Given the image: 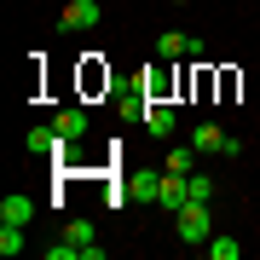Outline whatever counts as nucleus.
Listing matches in <instances>:
<instances>
[{
  "label": "nucleus",
  "mask_w": 260,
  "mask_h": 260,
  "mask_svg": "<svg viewBox=\"0 0 260 260\" xmlns=\"http://www.w3.org/2000/svg\"><path fill=\"white\" fill-rule=\"evenodd\" d=\"M139 87H145V99L156 104V99L168 93V70H145V75H139Z\"/></svg>",
  "instance_id": "ddd939ff"
},
{
  "label": "nucleus",
  "mask_w": 260,
  "mask_h": 260,
  "mask_svg": "<svg viewBox=\"0 0 260 260\" xmlns=\"http://www.w3.org/2000/svg\"><path fill=\"white\" fill-rule=\"evenodd\" d=\"M52 127L75 145V139H87V127H93V121H87V110H81V104H70V110H58V116H52Z\"/></svg>",
  "instance_id": "7ed1b4c3"
},
{
  "label": "nucleus",
  "mask_w": 260,
  "mask_h": 260,
  "mask_svg": "<svg viewBox=\"0 0 260 260\" xmlns=\"http://www.w3.org/2000/svg\"><path fill=\"white\" fill-rule=\"evenodd\" d=\"M99 18H104L99 0H70V6H64V29H93Z\"/></svg>",
  "instance_id": "423d86ee"
},
{
  "label": "nucleus",
  "mask_w": 260,
  "mask_h": 260,
  "mask_svg": "<svg viewBox=\"0 0 260 260\" xmlns=\"http://www.w3.org/2000/svg\"><path fill=\"white\" fill-rule=\"evenodd\" d=\"M208 254H214V260H237L243 243H237V237H208Z\"/></svg>",
  "instance_id": "dca6fc26"
},
{
  "label": "nucleus",
  "mask_w": 260,
  "mask_h": 260,
  "mask_svg": "<svg viewBox=\"0 0 260 260\" xmlns=\"http://www.w3.org/2000/svg\"><path fill=\"white\" fill-rule=\"evenodd\" d=\"M185 47H191V35H179V29H168V35L156 41V58H185Z\"/></svg>",
  "instance_id": "9d476101"
},
{
  "label": "nucleus",
  "mask_w": 260,
  "mask_h": 260,
  "mask_svg": "<svg viewBox=\"0 0 260 260\" xmlns=\"http://www.w3.org/2000/svg\"><path fill=\"white\" fill-rule=\"evenodd\" d=\"M174 127H179V116H174V104H145V133L150 139H174Z\"/></svg>",
  "instance_id": "f03ea898"
},
{
  "label": "nucleus",
  "mask_w": 260,
  "mask_h": 260,
  "mask_svg": "<svg viewBox=\"0 0 260 260\" xmlns=\"http://www.w3.org/2000/svg\"><path fill=\"white\" fill-rule=\"evenodd\" d=\"M185 191H191V203H208V197H214V179L191 168V174H185Z\"/></svg>",
  "instance_id": "4468645a"
},
{
  "label": "nucleus",
  "mask_w": 260,
  "mask_h": 260,
  "mask_svg": "<svg viewBox=\"0 0 260 260\" xmlns=\"http://www.w3.org/2000/svg\"><path fill=\"white\" fill-rule=\"evenodd\" d=\"M191 145H197V150H220V145H225V133L214 127V121H197V133H191Z\"/></svg>",
  "instance_id": "1a4fd4ad"
},
{
  "label": "nucleus",
  "mask_w": 260,
  "mask_h": 260,
  "mask_svg": "<svg viewBox=\"0 0 260 260\" xmlns=\"http://www.w3.org/2000/svg\"><path fill=\"white\" fill-rule=\"evenodd\" d=\"M81 87H87V93H99V87H110V70L99 64V52H87V70H81Z\"/></svg>",
  "instance_id": "6e6552de"
},
{
  "label": "nucleus",
  "mask_w": 260,
  "mask_h": 260,
  "mask_svg": "<svg viewBox=\"0 0 260 260\" xmlns=\"http://www.w3.org/2000/svg\"><path fill=\"white\" fill-rule=\"evenodd\" d=\"M156 203H162L168 214H179V208H185V203H191V191H185V174H168V168H162V197H156Z\"/></svg>",
  "instance_id": "20e7f679"
},
{
  "label": "nucleus",
  "mask_w": 260,
  "mask_h": 260,
  "mask_svg": "<svg viewBox=\"0 0 260 260\" xmlns=\"http://www.w3.org/2000/svg\"><path fill=\"white\" fill-rule=\"evenodd\" d=\"M174 6H185V0H174Z\"/></svg>",
  "instance_id": "f3484780"
},
{
  "label": "nucleus",
  "mask_w": 260,
  "mask_h": 260,
  "mask_svg": "<svg viewBox=\"0 0 260 260\" xmlns=\"http://www.w3.org/2000/svg\"><path fill=\"white\" fill-rule=\"evenodd\" d=\"M174 232H179V243H208V237H214L208 203H185V208L174 214Z\"/></svg>",
  "instance_id": "f257e3e1"
},
{
  "label": "nucleus",
  "mask_w": 260,
  "mask_h": 260,
  "mask_svg": "<svg viewBox=\"0 0 260 260\" xmlns=\"http://www.w3.org/2000/svg\"><path fill=\"white\" fill-rule=\"evenodd\" d=\"M127 197H133V203H156V197H162V174H150V168L127 174Z\"/></svg>",
  "instance_id": "39448f33"
},
{
  "label": "nucleus",
  "mask_w": 260,
  "mask_h": 260,
  "mask_svg": "<svg viewBox=\"0 0 260 260\" xmlns=\"http://www.w3.org/2000/svg\"><path fill=\"white\" fill-rule=\"evenodd\" d=\"M0 254H23V225H6V220H0Z\"/></svg>",
  "instance_id": "f8f14e48"
},
{
  "label": "nucleus",
  "mask_w": 260,
  "mask_h": 260,
  "mask_svg": "<svg viewBox=\"0 0 260 260\" xmlns=\"http://www.w3.org/2000/svg\"><path fill=\"white\" fill-rule=\"evenodd\" d=\"M0 220L6 225H29L35 220V203H29V197H0Z\"/></svg>",
  "instance_id": "0eeeda50"
},
{
  "label": "nucleus",
  "mask_w": 260,
  "mask_h": 260,
  "mask_svg": "<svg viewBox=\"0 0 260 260\" xmlns=\"http://www.w3.org/2000/svg\"><path fill=\"white\" fill-rule=\"evenodd\" d=\"M191 150H197V145H185V150H168V162H162V168H168V174H191V168H197V156H191Z\"/></svg>",
  "instance_id": "2eb2a0df"
},
{
  "label": "nucleus",
  "mask_w": 260,
  "mask_h": 260,
  "mask_svg": "<svg viewBox=\"0 0 260 260\" xmlns=\"http://www.w3.org/2000/svg\"><path fill=\"white\" fill-rule=\"evenodd\" d=\"M64 237L75 243V249H87V243H99V225H93V220H70V225H64Z\"/></svg>",
  "instance_id": "9b49d317"
}]
</instances>
